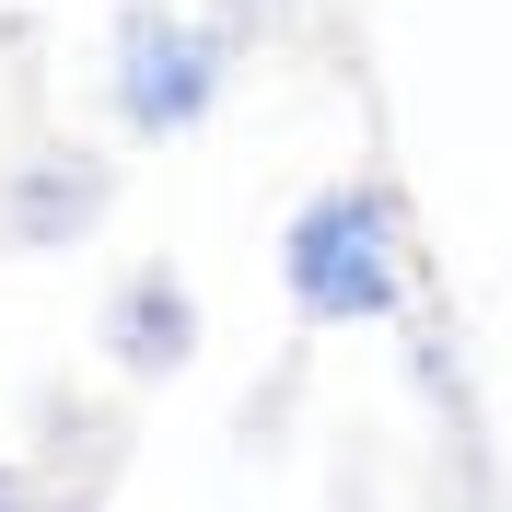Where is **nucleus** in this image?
Masks as SVG:
<instances>
[{
    "mask_svg": "<svg viewBox=\"0 0 512 512\" xmlns=\"http://www.w3.org/2000/svg\"><path fill=\"white\" fill-rule=\"evenodd\" d=\"M233 82V24L210 12H163V0H128L117 59H105V105H117L128 140H187Z\"/></svg>",
    "mask_w": 512,
    "mask_h": 512,
    "instance_id": "2",
    "label": "nucleus"
},
{
    "mask_svg": "<svg viewBox=\"0 0 512 512\" xmlns=\"http://www.w3.org/2000/svg\"><path fill=\"white\" fill-rule=\"evenodd\" d=\"M280 291L303 326H384L408 315V210L384 175H338L291 210L280 233Z\"/></svg>",
    "mask_w": 512,
    "mask_h": 512,
    "instance_id": "1",
    "label": "nucleus"
},
{
    "mask_svg": "<svg viewBox=\"0 0 512 512\" xmlns=\"http://www.w3.org/2000/svg\"><path fill=\"white\" fill-rule=\"evenodd\" d=\"M94 350H105V373H117V384H175V373L198 361V291H187V268L140 256V268L105 291Z\"/></svg>",
    "mask_w": 512,
    "mask_h": 512,
    "instance_id": "4",
    "label": "nucleus"
},
{
    "mask_svg": "<svg viewBox=\"0 0 512 512\" xmlns=\"http://www.w3.org/2000/svg\"><path fill=\"white\" fill-rule=\"evenodd\" d=\"M0 512H59V489L35 478L24 454H0Z\"/></svg>",
    "mask_w": 512,
    "mask_h": 512,
    "instance_id": "5",
    "label": "nucleus"
},
{
    "mask_svg": "<svg viewBox=\"0 0 512 512\" xmlns=\"http://www.w3.org/2000/svg\"><path fill=\"white\" fill-rule=\"evenodd\" d=\"M105 210H117V163L82 152V140H35L12 175H0V245H94Z\"/></svg>",
    "mask_w": 512,
    "mask_h": 512,
    "instance_id": "3",
    "label": "nucleus"
}]
</instances>
